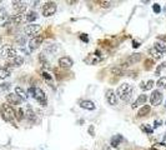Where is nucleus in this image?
<instances>
[{
	"label": "nucleus",
	"mask_w": 166,
	"mask_h": 150,
	"mask_svg": "<svg viewBox=\"0 0 166 150\" xmlns=\"http://www.w3.org/2000/svg\"><path fill=\"white\" fill-rule=\"evenodd\" d=\"M140 88H141V89H144V90H145V83H141V84H140Z\"/></svg>",
	"instance_id": "a19ab883"
},
{
	"label": "nucleus",
	"mask_w": 166,
	"mask_h": 150,
	"mask_svg": "<svg viewBox=\"0 0 166 150\" xmlns=\"http://www.w3.org/2000/svg\"><path fill=\"white\" fill-rule=\"evenodd\" d=\"M150 101H151V105L154 106H157L161 104L162 101V93L160 90H152L151 93V96H150Z\"/></svg>",
	"instance_id": "0eeeda50"
},
{
	"label": "nucleus",
	"mask_w": 166,
	"mask_h": 150,
	"mask_svg": "<svg viewBox=\"0 0 166 150\" xmlns=\"http://www.w3.org/2000/svg\"><path fill=\"white\" fill-rule=\"evenodd\" d=\"M80 39H81L83 41H85V43H87V41H89V38H87L85 34H81V35H80Z\"/></svg>",
	"instance_id": "e433bc0d"
},
{
	"label": "nucleus",
	"mask_w": 166,
	"mask_h": 150,
	"mask_svg": "<svg viewBox=\"0 0 166 150\" xmlns=\"http://www.w3.org/2000/svg\"><path fill=\"white\" fill-rule=\"evenodd\" d=\"M159 125H160V122H155V124H154V126H155V128H157Z\"/></svg>",
	"instance_id": "79ce46f5"
},
{
	"label": "nucleus",
	"mask_w": 166,
	"mask_h": 150,
	"mask_svg": "<svg viewBox=\"0 0 166 150\" xmlns=\"http://www.w3.org/2000/svg\"><path fill=\"white\" fill-rule=\"evenodd\" d=\"M10 24V16L8 14H4L0 16V26H6Z\"/></svg>",
	"instance_id": "a878e982"
},
{
	"label": "nucleus",
	"mask_w": 166,
	"mask_h": 150,
	"mask_svg": "<svg viewBox=\"0 0 166 150\" xmlns=\"http://www.w3.org/2000/svg\"><path fill=\"white\" fill-rule=\"evenodd\" d=\"M116 94L124 103H127V101H130V99L132 96V86L127 83H124L117 88Z\"/></svg>",
	"instance_id": "f257e3e1"
},
{
	"label": "nucleus",
	"mask_w": 166,
	"mask_h": 150,
	"mask_svg": "<svg viewBox=\"0 0 166 150\" xmlns=\"http://www.w3.org/2000/svg\"><path fill=\"white\" fill-rule=\"evenodd\" d=\"M165 66H166V63H162V64H161V65L157 68V69H156V74H159V73H160V70H161V69H164Z\"/></svg>",
	"instance_id": "4c0bfd02"
},
{
	"label": "nucleus",
	"mask_w": 166,
	"mask_h": 150,
	"mask_svg": "<svg viewBox=\"0 0 166 150\" xmlns=\"http://www.w3.org/2000/svg\"><path fill=\"white\" fill-rule=\"evenodd\" d=\"M40 30H41L40 25H38V24H29V25H26L24 28V33L28 36H32V35H36Z\"/></svg>",
	"instance_id": "39448f33"
},
{
	"label": "nucleus",
	"mask_w": 166,
	"mask_h": 150,
	"mask_svg": "<svg viewBox=\"0 0 166 150\" xmlns=\"http://www.w3.org/2000/svg\"><path fill=\"white\" fill-rule=\"evenodd\" d=\"M156 85H157L159 88H162V89H166V76H162V78H160V79L157 80Z\"/></svg>",
	"instance_id": "cd10ccee"
},
{
	"label": "nucleus",
	"mask_w": 166,
	"mask_h": 150,
	"mask_svg": "<svg viewBox=\"0 0 166 150\" xmlns=\"http://www.w3.org/2000/svg\"><path fill=\"white\" fill-rule=\"evenodd\" d=\"M6 101H8L9 104H11V105H19V104H21L23 100H21L15 93H14V94L10 93V94L6 95Z\"/></svg>",
	"instance_id": "ddd939ff"
},
{
	"label": "nucleus",
	"mask_w": 166,
	"mask_h": 150,
	"mask_svg": "<svg viewBox=\"0 0 166 150\" xmlns=\"http://www.w3.org/2000/svg\"><path fill=\"white\" fill-rule=\"evenodd\" d=\"M18 43H19L20 45H24V44H25V38H24V36L18 38Z\"/></svg>",
	"instance_id": "c9c22d12"
},
{
	"label": "nucleus",
	"mask_w": 166,
	"mask_h": 150,
	"mask_svg": "<svg viewBox=\"0 0 166 150\" xmlns=\"http://www.w3.org/2000/svg\"><path fill=\"white\" fill-rule=\"evenodd\" d=\"M152 86H154V81H152V80H149L147 84L145 85V89H146V90H150V89H152Z\"/></svg>",
	"instance_id": "72a5a7b5"
},
{
	"label": "nucleus",
	"mask_w": 166,
	"mask_h": 150,
	"mask_svg": "<svg viewBox=\"0 0 166 150\" xmlns=\"http://www.w3.org/2000/svg\"><path fill=\"white\" fill-rule=\"evenodd\" d=\"M103 150H110V146H108V145H105V146L103 148Z\"/></svg>",
	"instance_id": "37998d69"
},
{
	"label": "nucleus",
	"mask_w": 166,
	"mask_h": 150,
	"mask_svg": "<svg viewBox=\"0 0 166 150\" xmlns=\"http://www.w3.org/2000/svg\"><path fill=\"white\" fill-rule=\"evenodd\" d=\"M24 111H23V109L20 108V109H18V114H15V118H18V120H21L23 118H24Z\"/></svg>",
	"instance_id": "c756f323"
},
{
	"label": "nucleus",
	"mask_w": 166,
	"mask_h": 150,
	"mask_svg": "<svg viewBox=\"0 0 166 150\" xmlns=\"http://www.w3.org/2000/svg\"><path fill=\"white\" fill-rule=\"evenodd\" d=\"M105 95H106V100H108V103H109L110 105H117L116 93L114 92L113 89H108L106 93H105Z\"/></svg>",
	"instance_id": "1a4fd4ad"
},
{
	"label": "nucleus",
	"mask_w": 166,
	"mask_h": 150,
	"mask_svg": "<svg viewBox=\"0 0 166 150\" xmlns=\"http://www.w3.org/2000/svg\"><path fill=\"white\" fill-rule=\"evenodd\" d=\"M141 129H143L144 131H146L147 134H151V133H152V129H151L150 126H147V125H143V126H141Z\"/></svg>",
	"instance_id": "473e14b6"
},
{
	"label": "nucleus",
	"mask_w": 166,
	"mask_h": 150,
	"mask_svg": "<svg viewBox=\"0 0 166 150\" xmlns=\"http://www.w3.org/2000/svg\"><path fill=\"white\" fill-rule=\"evenodd\" d=\"M2 56L3 58H8V59H14L15 56H18V53L14 48L6 45V46H3L2 48Z\"/></svg>",
	"instance_id": "423d86ee"
},
{
	"label": "nucleus",
	"mask_w": 166,
	"mask_h": 150,
	"mask_svg": "<svg viewBox=\"0 0 166 150\" xmlns=\"http://www.w3.org/2000/svg\"><path fill=\"white\" fill-rule=\"evenodd\" d=\"M13 9L16 11V14H24L26 10V4L24 2H13Z\"/></svg>",
	"instance_id": "f8f14e48"
},
{
	"label": "nucleus",
	"mask_w": 166,
	"mask_h": 150,
	"mask_svg": "<svg viewBox=\"0 0 166 150\" xmlns=\"http://www.w3.org/2000/svg\"><path fill=\"white\" fill-rule=\"evenodd\" d=\"M23 64H24V58L20 56V55L15 56L14 59H10V63H9V65H14V66H16V68L21 66Z\"/></svg>",
	"instance_id": "dca6fc26"
},
{
	"label": "nucleus",
	"mask_w": 166,
	"mask_h": 150,
	"mask_svg": "<svg viewBox=\"0 0 166 150\" xmlns=\"http://www.w3.org/2000/svg\"><path fill=\"white\" fill-rule=\"evenodd\" d=\"M32 98H34L41 106H46L48 105V99H46V95L45 93L40 88H34V94H32Z\"/></svg>",
	"instance_id": "7ed1b4c3"
},
{
	"label": "nucleus",
	"mask_w": 166,
	"mask_h": 150,
	"mask_svg": "<svg viewBox=\"0 0 166 150\" xmlns=\"http://www.w3.org/2000/svg\"><path fill=\"white\" fill-rule=\"evenodd\" d=\"M146 101H147V95H146V94L139 95L138 99H136V101L132 104V109H135V108H138V106H140V105H145Z\"/></svg>",
	"instance_id": "4468645a"
},
{
	"label": "nucleus",
	"mask_w": 166,
	"mask_h": 150,
	"mask_svg": "<svg viewBox=\"0 0 166 150\" xmlns=\"http://www.w3.org/2000/svg\"><path fill=\"white\" fill-rule=\"evenodd\" d=\"M89 131H90V134L92 135V134H94V128H92V126H90V129H89Z\"/></svg>",
	"instance_id": "ea45409f"
},
{
	"label": "nucleus",
	"mask_w": 166,
	"mask_h": 150,
	"mask_svg": "<svg viewBox=\"0 0 166 150\" xmlns=\"http://www.w3.org/2000/svg\"><path fill=\"white\" fill-rule=\"evenodd\" d=\"M152 10H154L155 13H160V11H161V8H160L159 4H154V5H152Z\"/></svg>",
	"instance_id": "f704fd0d"
},
{
	"label": "nucleus",
	"mask_w": 166,
	"mask_h": 150,
	"mask_svg": "<svg viewBox=\"0 0 166 150\" xmlns=\"http://www.w3.org/2000/svg\"><path fill=\"white\" fill-rule=\"evenodd\" d=\"M2 116H3V119L5 120V122H13V120L15 119V111L10 105L3 104V106H2Z\"/></svg>",
	"instance_id": "f03ea898"
},
{
	"label": "nucleus",
	"mask_w": 166,
	"mask_h": 150,
	"mask_svg": "<svg viewBox=\"0 0 166 150\" xmlns=\"http://www.w3.org/2000/svg\"><path fill=\"white\" fill-rule=\"evenodd\" d=\"M150 110H151L150 105H147V104L143 105V108L138 111V118H144V116H146V115L150 113Z\"/></svg>",
	"instance_id": "aec40b11"
},
{
	"label": "nucleus",
	"mask_w": 166,
	"mask_h": 150,
	"mask_svg": "<svg viewBox=\"0 0 166 150\" xmlns=\"http://www.w3.org/2000/svg\"><path fill=\"white\" fill-rule=\"evenodd\" d=\"M59 65L64 69H69L74 65V62H73V59L69 58V56H62L59 59Z\"/></svg>",
	"instance_id": "9d476101"
},
{
	"label": "nucleus",
	"mask_w": 166,
	"mask_h": 150,
	"mask_svg": "<svg viewBox=\"0 0 166 150\" xmlns=\"http://www.w3.org/2000/svg\"><path fill=\"white\" fill-rule=\"evenodd\" d=\"M25 116H26V119H29V120H30V122H35V120H36V115H35V113L32 111L30 108L26 110Z\"/></svg>",
	"instance_id": "bb28decb"
},
{
	"label": "nucleus",
	"mask_w": 166,
	"mask_h": 150,
	"mask_svg": "<svg viewBox=\"0 0 166 150\" xmlns=\"http://www.w3.org/2000/svg\"><path fill=\"white\" fill-rule=\"evenodd\" d=\"M23 21H25V15L24 14H16L14 16H10V24H21Z\"/></svg>",
	"instance_id": "2eb2a0df"
},
{
	"label": "nucleus",
	"mask_w": 166,
	"mask_h": 150,
	"mask_svg": "<svg viewBox=\"0 0 166 150\" xmlns=\"http://www.w3.org/2000/svg\"><path fill=\"white\" fill-rule=\"evenodd\" d=\"M111 73H113V75L122 76V75L125 74V69H124L121 65H119V66H114V68H111Z\"/></svg>",
	"instance_id": "4be33fe9"
},
{
	"label": "nucleus",
	"mask_w": 166,
	"mask_h": 150,
	"mask_svg": "<svg viewBox=\"0 0 166 150\" xmlns=\"http://www.w3.org/2000/svg\"><path fill=\"white\" fill-rule=\"evenodd\" d=\"M149 54L151 55V58L152 59H155V60H160L161 58H162V54L160 53V51H157L155 48H151L150 50H149Z\"/></svg>",
	"instance_id": "b1692460"
},
{
	"label": "nucleus",
	"mask_w": 166,
	"mask_h": 150,
	"mask_svg": "<svg viewBox=\"0 0 166 150\" xmlns=\"http://www.w3.org/2000/svg\"><path fill=\"white\" fill-rule=\"evenodd\" d=\"M41 75H43V78H44L45 80H48V81H51V79H53V78L50 76V74H49V73H46V71H43V73H41Z\"/></svg>",
	"instance_id": "2f4dec72"
},
{
	"label": "nucleus",
	"mask_w": 166,
	"mask_h": 150,
	"mask_svg": "<svg viewBox=\"0 0 166 150\" xmlns=\"http://www.w3.org/2000/svg\"><path fill=\"white\" fill-rule=\"evenodd\" d=\"M56 9H57V6H56L55 3L48 2V3H45L44 8H43V15H44L45 18H46V16H51V15H54V14L56 13Z\"/></svg>",
	"instance_id": "20e7f679"
},
{
	"label": "nucleus",
	"mask_w": 166,
	"mask_h": 150,
	"mask_svg": "<svg viewBox=\"0 0 166 150\" xmlns=\"http://www.w3.org/2000/svg\"><path fill=\"white\" fill-rule=\"evenodd\" d=\"M140 59H141V54H140V53H136V54H131V55L127 58V60H126V64H122V65H124V66L126 65V68H127L129 65L136 64L138 62H140Z\"/></svg>",
	"instance_id": "9b49d317"
},
{
	"label": "nucleus",
	"mask_w": 166,
	"mask_h": 150,
	"mask_svg": "<svg viewBox=\"0 0 166 150\" xmlns=\"http://www.w3.org/2000/svg\"><path fill=\"white\" fill-rule=\"evenodd\" d=\"M80 106L83 109H86V110H95L96 109V105L91 101V100H83L80 103Z\"/></svg>",
	"instance_id": "f3484780"
},
{
	"label": "nucleus",
	"mask_w": 166,
	"mask_h": 150,
	"mask_svg": "<svg viewBox=\"0 0 166 150\" xmlns=\"http://www.w3.org/2000/svg\"><path fill=\"white\" fill-rule=\"evenodd\" d=\"M157 51H160L161 54L162 53H165L166 51V43H162V41H160V40H157L156 43H155V46H154Z\"/></svg>",
	"instance_id": "5701e85b"
},
{
	"label": "nucleus",
	"mask_w": 166,
	"mask_h": 150,
	"mask_svg": "<svg viewBox=\"0 0 166 150\" xmlns=\"http://www.w3.org/2000/svg\"><path fill=\"white\" fill-rule=\"evenodd\" d=\"M10 75V69H8L4 65H0V79H6Z\"/></svg>",
	"instance_id": "412c9836"
},
{
	"label": "nucleus",
	"mask_w": 166,
	"mask_h": 150,
	"mask_svg": "<svg viewBox=\"0 0 166 150\" xmlns=\"http://www.w3.org/2000/svg\"><path fill=\"white\" fill-rule=\"evenodd\" d=\"M99 4H100L101 8H104V9H109L111 6V2H99Z\"/></svg>",
	"instance_id": "c85d7f7f"
},
{
	"label": "nucleus",
	"mask_w": 166,
	"mask_h": 150,
	"mask_svg": "<svg viewBox=\"0 0 166 150\" xmlns=\"http://www.w3.org/2000/svg\"><path fill=\"white\" fill-rule=\"evenodd\" d=\"M9 88H10V84H9V83H3V84H0V90H3V92L8 90Z\"/></svg>",
	"instance_id": "7c9ffc66"
},
{
	"label": "nucleus",
	"mask_w": 166,
	"mask_h": 150,
	"mask_svg": "<svg viewBox=\"0 0 166 150\" xmlns=\"http://www.w3.org/2000/svg\"><path fill=\"white\" fill-rule=\"evenodd\" d=\"M132 46H134V48H139V46H140V44H139V43H136V41H132Z\"/></svg>",
	"instance_id": "58836bf2"
},
{
	"label": "nucleus",
	"mask_w": 166,
	"mask_h": 150,
	"mask_svg": "<svg viewBox=\"0 0 166 150\" xmlns=\"http://www.w3.org/2000/svg\"><path fill=\"white\" fill-rule=\"evenodd\" d=\"M121 141H124V138H122V135L117 134V135H114V136L111 138L110 145H111L113 148H117V146L120 145V143H121Z\"/></svg>",
	"instance_id": "a211bd4d"
},
{
	"label": "nucleus",
	"mask_w": 166,
	"mask_h": 150,
	"mask_svg": "<svg viewBox=\"0 0 166 150\" xmlns=\"http://www.w3.org/2000/svg\"><path fill=\"white\" fill-rule=\"evenodd\" d=\"M38 19V13H35V11H29L26 15H25V21H34V20H36Z\"/></svg>",
	"instance_id": "393cba45"
},
{
	"label": "nucleus",
	"mask_w": 166,
	"mask_h": 150,
	"mask_svg": "<svg viewBox=\"0 0 166 150\" xmlns=\"http://www.w3.org/2000/svg\"><path fill=\"white\" fill-rule=\"evenodd\" d=\"M43 40H44V38H43V36H40V35L34 36V38H32V39L29 41V48H30V50H36V49L41 45Z\"/></svg>",
	"instance_id": "6e6552de"
},
{
	"label": "nucleus",
	"mask_w": 166,
	"mask_h": 150,
	"mask_svg": "<svg viewBox=\"0 0 166 150\" xmlns=\"http://www.w3.org/2000/svg\"><path fill=\"white\" fill-rule=\"evenodd\" d=\"M165 106H166V104H165Z\"/></svg>",
	"instance_id": "c03bdc74"
},
{
	"label": "nucleus",
	"mask_w": 166,
	"mask_h": 150,
	"mask_svg": "<svg viewBox=\"0 0 166 150\" xmlns=\"http://www.w3.org/2000/svg\"><path fill=\"white\" fill-rule=\"evenodd\" d=\"M15 94L24 101V100H26L28 99V93L25 92V90L23 89V88H20V86H16L15 88Z\"/></svg>",
	"instance_id": "6ab92c4d"
}]
</instances>
